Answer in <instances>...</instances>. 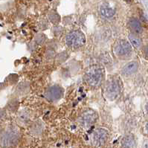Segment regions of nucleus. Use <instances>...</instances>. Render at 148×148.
<instances>
[{"label": "nucleus", "mask_w": 148, "mask_h": 148, "mask_svg": "<svg viewBox=\"0 0 148 148\" xmlns=\"http://www.w3.org/2000/svg\"><path fill=\"white\" fill-rule=\"evenodd\" d=\"M86 82L92 87H97L103 82V71L99 66H92L89 69L86 75Z\"/></svg>", "instance_id": "obj_1"}, {"label": "nucleus", "mask_w": 148, "mask_h": 148, "mask_svg": "<svg viewBox=\"0 0 148 148\" xmlns=\"http://www.w3.org/2000/svg\"><path fill=\"white\" fill-rule=\"evenodd\" d=\"M121 92V84L118 78H111L105 86V95L110 101L116 99Z\"/></svg>", "instance_id": "obj_2"}, {"label": "nucleus", "mask_w": 148, "mask_h": 148, "mask_svg": "<svg viewBox=\"0 0 148 148\" xmlns=\"http://www.w3.org/2000/svg\"><path fill=\"white\" fill-rule=\"evenodd\" d=\"M86 37L79 31H74L67 34L66 37V45L71 49H78L85 44Z\"/></svg>", "instance_id": "obj_3"}, {"label": "nucleus", "mask_w": 148, "mask_h": 148, "mask_svg": "<svg viewBox=\"0 0 148 148\" xmlns=\"http://www.w3.org/2000/svg\"><path fill=\"white\" fill-rule=\"evenodd\" d=\"M19 138V133L18 130L15 129H11L6 131L1 137L0 144L2 147L14 146L18 142Z\"/></svg>", "instance_id": "obj_4"}, {"label": "nucleus", "mask_w": 148, "mask_h": 148, "mask_svg": "<svg viewBox=\"0 0 148 148\" xmlns=\"http://www.w3.org/2000/svg\"><path fill=\"white\" fill-rule=\"evenodd\" d=\"M114 52L119 58L127 57L132 52V45L125 40H120L114 46Z\"/></svg>", "instance_id": "obj_5"}, {"label": "nucleus", "mask_w": 148, "mask_h": 148, "mask_svg": "<svg viewBox=\"0 0 148 148\" xmlns=\"http://www.w3.org/2000/svg\"><path fill=\"white\" fill-rule=\"evenodd\" d=\"M98 114L94 110H86L80 118V123L84 128H89L98 120Z\"/></svg>", "instance_id": "obj_6"}, {"label": "nucleus", "mask_w": 148, "mask_h": 148, "mask_svg": "<svg viewBox=\"0 0 148 148\" xmlns=\"http://www.w3.org/2000/svg\"><path fill=\"white\" fill-rule=\"evenodd\" d=\"M109 137V132L104 128H98L95 130L92 136L93 145L96 147H101L106 142Z\"/></svg>", "instance_id": "obj_7"}, {"label": "nucleus", "mask_w": 148, "mask_h": 148, "mask_svg": "<svg viewBox=\"0 0 148 148\" xmlns=\"http://www.w3.org/2000/svg\"><path fill=\"white\" fill-rule=\"evenodd\" d=\"M63 92L64 91L60 86H51L46 90L45 96L49 101L54 102V101H57L60 99L63 95Z\"/></svg>", "instance_id": "obj_8"}, {"label": "nucleus", "mask_w": 148, "mask_h": 148, "mask_svg": "<svg viewBox=\"0 0 148 148\" xmlns=\"http://www.w3.org/2000/svg\"><path fill=\"white\" fill-rule=\"evenodd\" d=\"M122 148H134L136 147V139L132 135H127L121 140Z\"/></svg>", "instance_id": "obj_9"}, {"label": "nucleus", "mask_w": 148, "mask_h": 148, "mask_svg": "<svg viewBox=\"0 0 148 148\" xmlns=\"http://www.w3.org/2000/svg\"><path fill=\"white\" fill-rule=\"evenodd\" d=\"M138 68V64L136 61H132L127 63L122 69V73L125 75H130L135 73Z\"/></svg>", "instance_id": "obj_10"}, {"label": "nucleus", "mask_w": 148, "mask_h": 148, "mask_svg": "<svg viewBox=\"0 0 148 148\" xmlns=\"http://www.w3.org/2000/svg\"><path fill=\"white\" fill-rule=\"evenodd\" d=\"M129 27L132 32L135 34H141L142 32V26H141L140 22L137 19L132 18L130 19Z\"/></svg>", "instance_id": "obj_11"}, {"label": "nucleus", "mask_w": 148, "mask_h": 148, "mask_svg": "<svg viewBox=\"0 0 148 148\" xmlns=\"http://www.w3.org/2000/svg\"><path fill=\"white\" fill-rule=\"evenodd\" d=\"M100 11H101V15L105 18H112L115 14V9L107 5L102 6Z\"/></svg>", "instance_id": "obj_12"}, {"label": "nucleus", "mask_w": 148, "mask_h": 148, "mask_svg": "<svg viewBox=\"0 0 148 148\" xmlns=\"http://www.w3.org/2000/svg\"><path fill=\"white\" fill-rule=\"evenodd\" d=\"M129 37V40L130 42L131 45L132 46H134L135 48H139L141 45V41L140 40L139 37H138L136 35L133 34H130L128 36Z\"/></svg>", "instance_id": "obj_13"}, {"label": "nucleus", "mask_w": 148, "mask_h": 148, "mask_svg": "<svg viewBox=\"0 0 148 148\" xmlns=\"http://www.w3.org/2000/svg\"><path fill=\"white\" fill-rule=\"evenodd\" d=\"M19 117V119H21V121H26L29 119V115L27 112H23V113L20 114V115Z\"/></svg>", "instance_id": "obj_14"}, {"label": "nucleus", "mask_w": 148, "mask_h": 148, "mask_svg": "<svg viewBox=\"0 0 148 148\" xmlns=\"http://www.w3.org/2000/svg\"><path fill=\"white\" fill-rule=\"evenodd\" d=\"M145 57L148 59V45L147 46H146L145 49Z\"/></svg>", "instance_id": "obj_15"}, {"label": "nucleus", "mask_w": 148, "mask_h": 148, "mask_svg": "<svg viewBox=\"0 0 148 148\" xmlns=\"http://www.w3.org/2000/svg\"><path fill=\"white\" fill-rule=\"evenodd\" d=\"M144 148H148V141L147 143H145V146H144Z\"/></svg>", "instance_id": "obj_16"}, {"label": "nucleus", "mask_w": 148, "mask_h": 148, "mask_svg": "<svg viewBox=\"0 0 148 148\" xmlns=\"http://www.w3.org/2000/svg\"><path fill=\"white\" fill-rule=\"evenodd\" d=\"M146 130H147V132H148V122L147 123V124H146Z\"/></svg>", "instance_id": "obj_17"}, {"label": "nucleus", "mask_w": 148, "mask_h": 148, "mask_svg": "<svg viewBox=\"0 0 148 148\" xmlns=\"http://www.w3.org/2000/svg\"><path fill=\"white\" fill-rule=\"evenodd\" d=\"M126 2H130L131 1V0H125Z\"/></svg>", "instance_id": "obj_18"}, {"label": "nucleus", "mask_w": 148, "mask_h": 148, "mask_svg": "<svg viewBox=\"0 0 148 148\" xmlns=\"http://www.w3.org/2000/svg\"><path fill=\"white\" fill-rule=\"evenodd\" d=\"M147 110L148 112V103H147Z\"/></svg>", "instance_id": "obj_19"}]
</instances>
